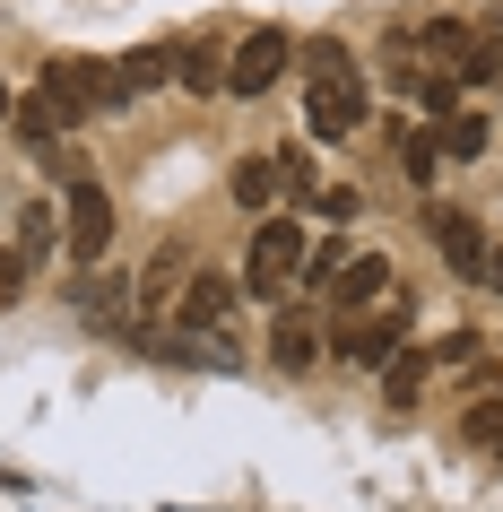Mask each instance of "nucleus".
Instances as JSON below:
<instances>
[{
  "label": "nucleus",
  "mask_w": 503,
  "mask_h": 512,
  "mask_svg": "<svg viewBox=\"0 0 503 512\" xmlns=\"http://www.w3.org/2000/svg\"><path fill=\"white\" fill-rule=\"evenodd\" d=\"M391 261H382V252H356V261H347L339 270V287H330V304H339V322H356V313H382V304H391Z\"/></svg>",
  "instance_id": "9"
},
{
  "label": "nucleus",
  "mask_w": 503,
  "mask_h": 512,
  "mask_svg": "<svg viewBox=\"0 0 503 512\" xmlns=\"http://www.w3.org/2000/svg\"><path fill=\"white\" fill-rule=\"evenodd\" d=\"M477 287H495V296H503V243H486V270H477Z\"/></svg>",
  "instance_id": "28"
},
{
  "label": "nucleus",
  "mask_w": 503,
  "mask_h": 512,
  "mask_svg": "<svg viewBox=\"0 0 503 512\" xmlns=\"http://www.w3.org/2000/svg\"><path fill=\"white\" fill-rule=\"evenodd\" d=\"M391 148H399V174H408V183H434V165H443V139H434V131H425V122H399V131H391Z\"/></svg>",
  "instance_id": "14"
},
{
  "label": "nucleus",
  "mask_w": 503,
  "mask_h": 512,
  "mask_svg": "<svg viewBox=\"0 0 503 512\" xmlns=\"http://www.w3.org/2000/svg\"><path fill=\"white\" fill-rule=\"evenodd\" d=\"M122 79H131V96L165 87V44H139V53H122Z\"/></svg>",
  "instance_id": "23"
},
{
  "label": "nucleus",
  "mask_w": 503,
  "mask_h": 512,
  "mask_svg": "<svg viewBox=\"0 0 503 512\" xmlns=\"http://www.w3.org/2000/svg\"><path fill=\"white\" fill-rule=\"evenodd\" d=\"M434 139H443V157L477 165V157H486V148H495V122H486V113H477V105H460V113H451V122H443V131H434Z\"/></svg>",
  "instance_id": "15"
},
{
  "label": "nucleus",
  "mask_w": 503,
  "mask_h": 512,
  "mask_svg": "<svg viewBox=\"0 0 503 512\" xmlns=\"http://www.w3.org/2000/svg\"><path fill=\"white\" fill-rule=\"evenodd\" d=\"M35 105H44V122L53 131H79L87 113H96V96H87V53H61L35 70Z\"/></svg>",
  "instance_id": "6"
},
{
  "label": "nucleus",
  "mask_w": 503,
  "mask_h": 512,
  "mask_svg": "<svg viewBox=\"0 0 503 512\" xmlns=\"http://www.w3.org/2000/svg\"><path fill=\"white\" fill-rule=\"evenodd\" d=\"M9 105H18V96H9V79H0V122H9Z\"/></svg>",
  "instance_id": "29"
},
{
  "label": "nucleus",
  "mask_w": 503,
  "mask_h": 512,
  "mask_svg": "<svg viewBox=\"0 0 503 512\" xmlns=\"http://www.w3.org/2000/svg\"><path fill=\"white\" fill-rule=\"evenodd\" d=\"M425 226H434V243H443V261L477 287V270H486V235H477L469 209H425Z\"/></svg>",
  "instance_id": "12"
},
{
  "label": "nucleus",
  "mask_w": 503,
  "mask_h": 512,
  "mask_svg": "<svg viewBox=\"0 0 503 512\" xmlns=\"http://www.w3.org/2000/svg\"><path fill=\"white\" fill-rule=\"evenodd\" d=\"M417 53H434L443 70H460V61L477 53V35L460 27V18H425V27H417Z\"/></svg>",
  "instance_id": "17"
},
{
  "label": "nucleus",
  "mask_w": 503,
  "mask_h": 512,
  "mask_svg": "<svg viewBox=\"0 0 503 512\" xmlns=\"http://www.w3.org/2000/svg\"><path fill=\"white\" fill-rule=\"evenodd\" d=\"M9 243H18L35 270H44V261L61 252V209H53V200H18V235H9Z\"/></svg>",
  "instance_id": "13"
},
{
  "label": "nucleus",
  "mask_w": 503,
  "mask_h": 512,
  "mask_svg": "<svg viewBox=\"0 0 503 512\" xmlns=\"http://www.w3.org/2000/svg\"><path fill=\"white\" fill-rule=\"evenodd\" d=\"M399 348H408V304L356 313V322H339V339H330V356H339V365H356V374H382Z\"/></svg>",
  "instance_id": "4"
},
{
  "label": "nucleus",
  "mask_w": 503,
  "mask_h": 512,
  "mask_svg": "<svg viewBox=\"0 0 503 512\" xmlns=\"http://www.w3.org/2000/svg\"><path fill=\"white\" fill-rule=\"evenodd\" d=\"M165 87H191V96L226 87V53H217L209 35H174V44H165Z\"/></svg>",
  "instance_id": "11"
},
{
  "label": "nucleus",
  "mask_w": 503,
  "mask_h": 512,
  "mask_svg": "<svg viewBox=\"0 0 503 512\" xmlns=\"http://www.w3.org/2000/svg\"><path fill=\"white\" fill-rule=\"evenodd\" d=\"M313 217H339V226H356V217H365V191H356V183H330V191H313Z\"/></svg>",
  "instance_id": "25"
},
{
  "label": "nucleus",
  "mask_w": 503,
  "mask_h": 512,
  "mask_svg": "<svg viewBox=\"0 0 503 512\" xmlns=\"http://www.w3.org/2000/svg\"><path fill=\"white\" fill-rule=\"evenodd\" d=\"M347 261H356L347 243H313V252H304V270H295V287H304V296H330V287H339V270H347Z\"/></svg>",
  "instance_id": "19"
},
{
  "label": "nucleus",
  "mask_w": 503,
  "mask_h": 512,
  "mask_svg": "<svg viewBox=\"0 0 503 512\" xmlns=\"http://www.w3.org/2000/svg\"><path fill=\"white\" fill-rule=\"evenodd\" d=\"M61 243H70V261L79 270H96L105 261V243H113V200L105 183L87 174V183H70V200H61Z\"/></svg>",
  "instance_id": "5"
},
{
  "label": "nucleus",
  "mask_w": 503,
  "mask_h": 512,
  "mask_svg": "<svg viewBox=\"0 0 503 512\" xmlns=\"http://www.w3.org/2000/svg\"><path fill=\"white\" fill-rule=\"evenodd\" d=\"M451 79H460V96H469V87H503V53H495V44H477V53L460 61Z\"/></svg>",
  "instance_id": "24"
},
{
  "label": "nucleus",
  "mask_w": 503,
  "mask_h": 512,
  "mask_svg": "<svg viewBox=\"0 0 503 512\" xmlns=\"http://www.w3.org/2000/svg\"><path fill=\"white\" fill-rule=\"evenodd\" d=\"M287 70H295V35H287V27H252L235 53H226V96L252 105V96H269Z\"/></svg>",
  "instance_id": "3"
},
{
  "label": "nucleus",
  "mask_w": 503,
  "mask_h": 512,
  "mask_svg": "<svg viewBox=\"0 0 503 512\" xmlns=\"http://www.w3.org/2000/svg\"><path fill=\"white\" fill-rule=\"evenodd\" d=\"M304 217H287V209H269L261 226H252V252H243V296H261V304H278L295 287V270H304Z\"/></svg>",
  "instance_id": "2"
},
{
  "label": "nucleus",
  "mask_w": 503,
  "mask_h": 512,
  "mask_svg": "<svg viewBox=\"0 0 503 512\" xmlns=\"http://www.w3.org/2000/svg\"><path fill=\"white\" fill-rule=\"evenodd\" d=\"M27 278H35V261L18 252V243H9V252H0V304H18V296H27Z\"/></svg>",
  "instance_id": "26"
},
{
  "label": "nucleus",
  "mask_w": 503,
  "mask_h": 512,
  "mask_svg": "<svg viewBox=\"0 0 503 512\" xmlns=\"http://www.w3.org/2000/svg\"><path fill=\"white\" fill-rule=\"evenodd\" d=\"M87 96H96V113H131V79H122V61H87Z\"/></svg>",
  "instance_id": "21"
},
{
  "label": "nucleus",
  "mask_w": 503,
  "mask_h": 512,
  "mask_svg": "<svg viewBox=\"0 0 503 512\" xmlns=\"http://www.w3.org/2000/svg\"><path fill=\"white\" fill-rule=\"evenodd\" d=\"M70 313H79L87 330H122V339H131V330H139V304H131V278H113V270H87L79 287H70Z\"/></svg>",
  "instance_id": "8"
},
{
  "label": "nucleus",
  "mask_w": 503,
  "mask_h": 512,
  "mask_svg": "<svg viewBox=\"0 0 503 512\" xmlns=\"http://www.w3.org/2000/svg\"><path fill=\"white\" fill-rule=\"evenodd\" d=\"M460 426H469V443H495V452H503V400L469 408V417H460Z\"/></svg>",
  "instance_id": "27"
},
{
  "label": "nucleus",
  "mask_w": 503,
  "mask_h": 512,
  "mask_svg": "<svg viewBox=\"0 0 503 512\" xmlns=\"http://www.w3.org/2000/svg\"><path fill=\"white\" fill-rule=\"evenodd\" d=\"M269 165H278V200H295V209H313V148H269Z\"/></svg>",
  "instance_id": "18"
},
{
  "label": "nucleus",
  "mask_w": 503,
  "mask_h": 512,
  "mask_svg": "<svg viewBox=\"0 0 503 512\" xmlns=\"http://www.w3.org/2000/svg\"><path fill=\"white\" fill-rule=\"evenodd\" d=\"M295 61H304V131L330 139V148H347V139L365 131V70L347 61L339 35H313V44H295Z\"/></svg>",
  "instance_id": "1"
},
{
  "label": "nucleus",
  "mask_w": 503,
  "mask_h": 512,
  "mask_svg": "<svg viewBox=\"0 0 503 512\" xmlns=\"http://www.w3.org/2000/svg\"><path fill=\"white\" fill-rule=\"evenodd\" d=\"M417 105L434 113V122H451V113H460V79H451V70H425V79H417Z\"/></svg>",
  "instance_id": "22"
},
{
  "label": "nucleus",
  "mask_w": 503,
  "mask_h": 512,
  "mask_svg": "<svg viewBox=\"0 0 503 512\" xmlns=\"http://www.w3.org/2000/svg\"><path fill=\"white\" fill-rule=\"evenodd\" d=\"M235 296H243V278H226V270H191L183 287H174V322H183L191 339H217V330H226V313H235Z\"/></svg>",
  "instance_id": "7"
},
{
  "label": "nucleus",
  "mask_w": 503,
  "mask_h": 512,
  "mask_svg": "<svg viewBox=\"0 0 503 512\" xmlns=\"http://www.w3.org/2000/svg\"><path fill=\"white\" fill-rule=\"evenodd\" d=\"M417 391H425V356L399 348L391 365H382V400H391V408H417Z\"/></svg>",
  "instance_id": "20"
},
{
  "label": "nucleus",
  "mask_w": 503,
  "mask_h": 512,
  "mask_svg": "<svg viewBox=\"0 0 503 512\" xmlns=\"http://www.w3.org/2000/svg\"><path fill=\"white\" fill-rule=\"evenodd\" d=\"M226 191H235V209L269 217V209H278V165H269V157H243L235 174H226Z\"/></svg>",
  "instance_id": "16"
},
{
  "label": "nucleus",
  "mask_w": 503,
  "mask_h": 512,
  "mask_svg": "<svg viewBox=\"0 0 503 512\" xmlns=\"http://www.w3.org/2000/svg\"><path fill=\"white\" fill-rule=\"evenodd\" d=\"M269 365H278V374H313L321 356H330V339H321V322L313 313H278V322H269Z\"/></svg>",
  "instance_id": "10"
}]
</instances>
